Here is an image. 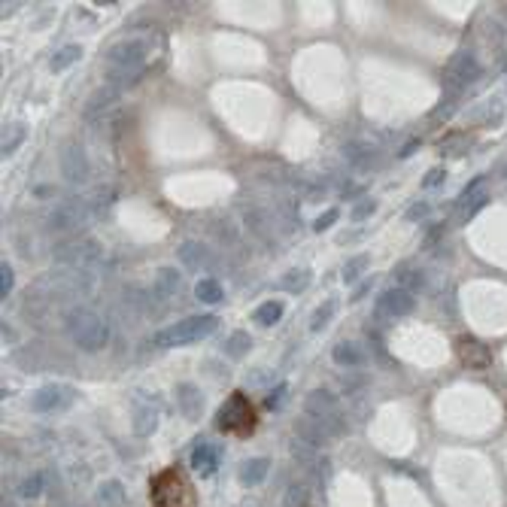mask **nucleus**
Segmentation results:
<instances>
[{
    "instance_id": "obj_1",
    "label": "nucleus",
    "mask_w": 507,
    "mask_h": 507,
    "mask_svg": "<svg viewBox=\"0 0 507 507\" xmlns=\"http://www.w3.org/2000/svg\"><path fill=\"white\" fill-rule=\"evenodd\" d=\"M149 504L152 507H198V492L189 474L180 465L164 468L149 483Z\"/></svg>"
},
{
    "instance_id": "obj_2",
    "label": "nucleus",
    "mask_w": 507,
    "mask_h": 507,
    "mask_svg": "<svg viewBox=\"0 0 507 507\" xmlns=\"http://www.w3.org/2000/svg\"><path fill=\"white\" fill-rule=\"evenodd\" d=\"M216 426L219 431L231 438H250L258 428V410L255 404L246 398V392H231L225 398V404L216 413Z\"/></svg>"
},
{
    "instance_id": "obj_3",
    "label": "nucleus",
    "mask_w": 507,
    "mask_h": 507,
    "mask_svg": "<svg viewBox=\"0 0 507 507\" xmlns=\"http://www.w3.org/2000/svg\"><path fill=\"white\" fill-rule=\"evenodd\" d=\"M216 328H219V319L213 313H207V316H189V319H180V322H173V325L161 328L158 334L152 337V344L161 349L189 346V344H198V340L210 337Z\"/></svg>"
},
{
    "instance_id": "obj_4",
    "label": "nucleus",
    "mask_w": 507,
    "mask_h": 507,
    "mask_svg": "<svg viewBox=\"0 0 507 507\" xmlns=\"http://www.w3.org/2000/svg\"><path fill=\"white\" fill-rule=\"evenodd\" d=\"M67 331L79 344V349H86V353H97V349H104L107 340H109L107 322L100 319L95 310H86V307L73 310L67 316Z\"/></svg>"
},
{
    "instance_id": "obj_5",
    "label": "nucleus",
    "mask_w": 507,
    "mask_h": 507,
    "mask_svg": "<svg viewBox=\"0 0 507 507\" xmlns=\"http://www.w3.org/2000/svg\"><path fill=\"white\" fill-rule=\"evenodd\" d=\"M410 310H413V295L407 289H389L374 304V316L380 322H395V319L407 316Z\"/></svg>"
},
{
    "instance_id": "obj_6",
    "label": "nucleus",
    "mask_w": 507,
    "mask_h": 507,
    "mask_svg": "<svg viewBox=\"0 0 507 507\" xmlns=\"http://www.w3.org/2000/svg\"><path fill=\"white\" fill-rule=\"evenodd\" d=\"M146 55V40H125L109 49V67H119L122 76H131L134 67L143 61Z\"/></svg>"
},
{
    "instance_id": "obj_7",
    "label": "nucleus",
    "mask_w": 507,
    "mask_h": 507,
    "mask_svg": "<svg viewBox=\"0 0 507 507\" xmlns=\"http://www.w3.org/2000/svg\"><path fill=\"white\" fill-rule=\"evenodd\" d=\"M456 353H459V358H462L468 367H486L492 362L489 349H486L480 340H474V337H459L456 340Z\"/></svg>"
},
{
    "instance_id": "obj_8",
    "label": "nucleus",
    "mask_w": 507,
    "mask_h": 507,
    "mask_svg": "<svg viewBox=\"0 0 507 507\" xmlns=\"http://www.w3.org/2000/svg\"><path fill=\"white\" fill-rule=\"evenodd\" d=\"M219 462H222V449H219L216 444H201L195 453H191V468H195L201 477L216 474Z\"/></svg>"
},
{
    "instance_id": "obj_9",
    "label": "nucleus",
    "mask_w": 507,
    "mask_h": 507,
    "mask_svg": "<svg viewBox=\"0 0 507 507\" xmlns=\"http://www.w3.org/2000/svg\"><path fill=\"white\" fill-rule=\"evenodd\" d=\"M67 398H70L67 386H43V389L34 395L31 407L40 410V413H49V410H55V407H61V404L67 401Z\"/></svg>"
},
{
    "instance_id": "obj_10",
    "label": "nucleus",
    "mask_w": 507,
    "mask_h": 507,
    "mask_svg": "<svg viewBox=\"0 0 507 507\" xmlns=\"http://www.w3.org/2000/svg\"><path fill=\"white\" fill-rule=\"evenodd\" d=\"M61 173L70 182H76L88 173V161H86V155H82L79 146H67V149L61 152Z\"/></svg>"
},
{
    "instance_id": "obj_11",
    "label": "nucleus",
    "mask_w": 507,
    "mask_h": 507,
    "mask_svg": "<svg viewBox=\"0 0 507 507\" xmlns=\"http://www.w3.org/2000/svg\"><path fill=\"white\" fill-rule=\"evenodd\" d=\"M177 392H180L177 398H180V410H182V417H186V419H198V417H201V410H204V398H201V392H198L191 383H182Z\"/></svg>"
},
{
    "instance_id": "obj_12",
    "label": "nucleus",
    "mask_w": 507,
    "mask_h": 507,
    "mask_svg": "<svg viewBox=\"0 0 507 507\" xmlns=\"http://www.w3.org/2000/svg\"><path fill=\"white\" fill-rule=\"evenodd\" d=\"M271 471V462L267 459H250L243 468H241V483L243 486H258Z\"/></svg>"
},
{
    "instance_id": "obj_13",
    "label": "nucleus",
    "mask_w": 507,
    "mask_h": 507,
    "mask_svg": "<svg viewBox=\"0 0 507 507\" xmlns=\"http://www.w3.org/2000/svg\"><path fill=\"white\" fill-rule=\"evenodd\" d=\"M177 289H180V273L170 271V267L158 271V276H155V283H152V292L158 295V298H170Z\"/></svg>"
},
{
    "instance_id": "obj_14",
    "label": "nucleus",
    "mask_w": 507,
    "mask_h": 507,
    "mask_svg": "<svg viewBox=\"0 0 507 507\" xmlns=\"http://www.w3.org/2000/svg\"><path fill=\"white\" fill-rule=\"evenodd\" d=\"M280 316H283V301H264L262 307H255L252 322H258V325H276Z\"/></svg>"
},
{
    "instance_id": "obj_15",
    "label": "nucleus",
    "mask_w": 507,
    "mask_h": 507,
    "mask_svg": "<svg viewBox=\"0 0 507 507\" xmlns=\"http://www.w3.org/2000/svg\"><path fill=\"white\" fill-rule=\"evenodd\" d=\"M195 295H198V301H204V304H219L222 301V285H219V280H213V276H204V280H198Z\"/></svg>"
},
{
    "instance_id": "obj_16",
    "label": "nucleus",
    "mask_w": 507,
    "mask_h": 507,
    "mask_svg": "<svg viewBox=\"0 0 507 507\" xmlns=\"http://www.w3.org/2000/svg\"><path fill=\"white\" fill-rule=\"evenodd\" d=\"M79 55H82L79 46H64V49L55 52V58L49 61V70H52V73H64V70L70 67V64L79 61Z\"/></svg>"
},
{
    "instance_id": "obj_17",
    "label": "nucleus",
    "mask_w": 507,
    "mask_h": 507,
    "mask_svg": "<svg viewBox=\"0 0 507 507\" xmlns=\"http://www.w3.org/2000/svg\"><path fill=\"white\" fill-rule=\"evenodd\" d=\"M334 362L346 365V367H356V365H362V353H358L356 344H337L334 346Z\"/></svg>"
},
{
    "instance_id": "obj_18",
    "label": "nucleus",
    "mask_w": 507,
    "mask_h": 507,
    "mask_svg": "<svg viewBox=\"0 0 507 507\" xmlns=\"http://www.w3.org/2000/svg\"><path fill=\"white\" fill-rule=\"evenodd\" d=\"M122 483H116V480H109V483H104L100 486V492H97V501L104 504V507H119L122 504Z\"/></svg>"
},
{
    "instance_id": "obj_19",
    "label": "nucleus",
    "mask_w": 507,
    "mask_h": 507,
    "mask_svg": "<svg viewBox=\"0 0 507 507\" xmlns=\"http://www.w3.org/2000/svg\"><path fill=\"white\" fill-rule=\"evenodd\" d=\"M246 346H250V334H246V331H234V334L228 337V344H225V353L231 358H241L246 353Z\"/></svg>"
},
{
    "instance_id": "obj_20",
    "label": "nucleus",
    "mask_w": 507,
    "mask_h": 507,
    "mask_svg": "<svg viewBox=\"0 0 507 507\" xmlns=\"http://www.w3.org/2000/svg\"><path fill=\"white\" fill-rule=\"evenodd\" d=\"M180 258H182V264H186V267H201V262L207 258V252H204V246H198V243H186L180 250Z\"/></svg>"
},
{
    "instance_id": "obj_21",
    "label": "nucleus",
    "mask_w": 507,
    "mask_h": 507,
    "mask_svg": "<svg viewBox=\"0 0 507 507\" xmlns=\"http://www.w3.org/2000/svg\"><path fill=\"white\" fill-rule=\"evenodd\" d=\"M22 140H25V128L22 125H9L6 134H4V155H13L18 146H22Z\"/></svg>"
},
{
    "instance_id": "obj_22",
    "label": "nucleus",
    "mask_w": 507,
    "mask_h": 507,
    "mask_svg": "<svg viewBox=\"0 0 507 507\" xmlns=\"http://www.w3.org/2000/svg\"><path fill=\"white\" fill-rule=\"evenodd\" d=\"M367 267V255H358V258H353V262H349L346 267H344V283L346 285H353L358 276H362V271Z\"/></svg>"
},
{
    "instance_id": "obj_23",
    "label": "nucleus",
    "mask_w": 507,
    "mask_h": 507,
    "mask_svg": "<svg viewBox=\"0 0 507 507\" xmlns=\"http://www.w3.org/2000/svg\"><path fill=\"white\" fill-rule=\"evenodd\" d=\"M307 283H310V273L307 271H292V276H285V280L280 283L283 289H307Z\"/></svg>"
},
{
    "instance_id": "obj_24",
    "label": "nucleus",
    "mask_w": 507,
    "mask_h": 507,
    "mask_svg": "<svg viewBox=\"0 0 507 507\" xmlns=\"http://www.w3.org/2000/svg\"><path fill=\"white\" fill-rule=\"evenodd\" d=\"M331 313H334V301H325V307H319L316 313H313V331H319L322 325H325Z\"/></svg>"
},
{
    "instance_id": "obj_25",
    "label": "nucleus",
    "mask_w": 507,
    "mask_h": 507,
    "mask_svg": "<svg viewBox=\"0 0 507 507\" xmlns=\"http://www.w3.org/2000/svg\"><path fill=\"white\" fill-rule=\"evenodd\" d=\"M9 292H13V267L4 264L0 267V298H6Z\"/></svg>"
},
{
    "instance_id": "obj_26",
    "label": "nucleus",
    "mask_w": 507,
    "mask_h": 507,
    "mask_svg": "<svg viewBox=\"0 0 507 507\" xmlns=\"http://www.w3.org/2000/svg\"><path fill=\"white\" fill-rule=\"evenodd\" d=\"M285 392H289V389H285V383H280V386H276V389L271 392V398H267V407H271V410H276V407H280V404H283V398H285Z\"/></svg>"
},
{
    "instance_id": "obj_27",
    "label": "nucleus",
    "mask_w": 507,
    "mask_h": 507,
    "mask_svg": "<svg viewBox=\"0 0 507 507\" xmlns=\"http://www.w3.org/2000/svg\"><path fill=\"white\" fill-rule=\"evenodd\" d=\"M374 210H377L374 201H365V204H358V207L353 210V219H356V222H362V219H365V216H371Z\"/></svg>"
},
{
    "instance_id": "obj_28",
    "label": "nucleus",
    "mask_w": 507,
    "mask_h": 507,
    "mask_svg": "<svg viewBox=\"0 0 507 507\" xmlns=\"http://www.w3.org/2000/svg\"><path fill=\"white\" fill-rule=\"evenodd\" d=\"M337 216H340L337 210H328L325 216H319L316 219V231H325V228H331V222H337Z\"/></svg>"
},
{
    "instance_id": "obj_29",
    "label": "nucleus",
    "mask_w": 507,
    "mask_h": 507,
    "mask_svg": "<svg viewBox=\"0 0 507 507\" xmlns=\"http://www.w3.org/2000/svg\"><path fill=\"white\" fill-rule=\"evenodd\" d=\"M36 489H40V477H34V480H27V483H25V495H40Z\"/></svg>"
},
{
    "instance_id": "obj_30",
    "label": "nucleus",
    "mask_w": 507,
    "mask_h": 507,
    "mask_svg": "<svg viewBox=\"0 0 507 507\" xmlns=\"http://www.w3.org/2000/svg\"><path fill=\"white\" fill-rule=\"evenodd\" d=\"M438 180H440V170H431V173H428V180L422 182V186H426V189H431V186H435Z\"/></svg>"
}]
</instances>
